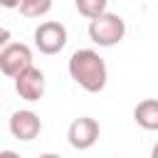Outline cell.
I'll list each match as a JSON object with an SVG mask.
<instances>
[{"mask_svg": "<svg viewBox=\"0 0 158 158\" xmlns=\"http://www.w3.org/2000/svg\"><path fill=\"white\" fill-rule=\"evenodd\" d=\"M69 77L89 94H99L104 91L106 81H109V69H106V62L104 57L96 52V49H77L72 57H69Z\"/></svg>", "mask_w": 158, "mask_h": 158, "instance_id": "cell-1", "label": "cell"}, {"mask_svg": "<svg viewBox=\"0 0 158 158\" xmlns=\"http://www.w3.org/2000/svg\"><path fill=\"white\" fill-rule=\"evenodd\" d=\"M126 37V22L116 12H101L89 20V40L99 47H116Z\"/></svg>", "mask_w": 158, "mask_h": 158, "instance_id": "cell-2", "label": "cell"}, {"mask_svg": "<svg viewBox=\"0 0 158 158\" xmlns=\"http://www.w3.org/2000/svg\"><path fill=\"white\" fill-rule=\"evenodd\" d=\"M35 47L42 52V54H59L67 44V27L57 20H47V22H40L35 27Z\"/></svg>", "mask_w": 158, "mask_h": 158, "instance_id": "cell-3", "label": "cell"}, {"mask_svg": "<svg viewBox=\"0 0 158 158\" xmlns=\"http://www.w3.org/2000/svg\"><path fill=\"white\" fill-rule=\"evenodd\" d=\"M32 67V49L22 42H7L0 49V69L5 77L15 79L17 74H22L25 69Z\"/></svg>", "mask_w": 158, "mask_h": 158, "instance_id": "cell-4", "label": "cell"}, {"mask_svg": "<svg viewBox=\"0 0 158 158\" xmlns=\"http://www.w3.org/2000/svg\"><path fill=\"white\" fill-rule=\"evenodd\" d=\"M99 133H101V126L96 118L91 116H79L69 123V131H67V141L72 148L77 151H86L91 148L96 141H99Z\"/></svg>", "mask_w": 158, "mask_h": 158, "instance_id": "cell-5", "label": "cell"}, {"mask_svg": "<svg viewBox=\"0 0 158 158\" xmlns=\"http://www.w3.org/2000/svg\"><path fill=\"white\" fill-rule=\"evenodd\" d=\"M44 89H47V81H44V72L37 69L35 64L30 69H25L22 74L15 77V91L20 94V99L25 101H40L44 96Z\"/></svg>", "mask_w": 158, "mask_h": 158, "instance_id": "cell-6", "label": "cell"}, {"mask_svg": "<svg viewBox=\"0 0 158 158\" xmlns=\"http://www.w3.org/2000/svg\"><path fill=\"white\" fill-rule=\"evenodd\" d=\"M42 131V118L30 111V109H20L10 116V133L17 141H35Z\"/></svg>", "mask_w": 158, "mask_h": 158, "instance_id": "cell-7", "label": "cell"}, {"mask_svg": "<svg viewBox=\"0 0 158 158\" xmlns=\"http://www.w3.org/2000/svg\"><path fill=\"white\" fill-rule=\"evenodd\" d=\"M133 121L146 131H158V99H143L133 109Z\"/></svg>", "mask_w": 158, "mask_h": 158, "instance_id": "cell-8", "label": "cell"}, {"mask_svg": "<svg viewBox=\"0 0 158 158\" xmlns=\"http://www.w3.org/2000/svg\"><path fill=\"white\" fill-rule=\"evenodd\" d=\"M106 5H109V0H74L77 12L86 20H94L96 15L106 12Z\"/></svg>", "mask_w": 158, "mask_h": 158, "instance_id": "cell-9", "label": "cell"}, {"mask_svg": "<svg viewBox=\"0 0 158 158\" xmlns=\"http://www.w3.org/2000/svg\"><path fill=\"white\" fill-rule=\"evenodd\" d=\"M52 10V0H20V12L25 17H44Z\"/></svg>", "mask_w": 158, "mask_h": 158, "instance_id": "cell-10", "label": "cell"}, {"mask_svg": "<svg viewBox=\"0 0 158 158\" xmlns=\"http://www.w3.org/2000/svg\"><path fill=\"white\" fill-rule=\"evenodd\" d=\"M0 5L7 7V10H12V7H20V0H0Z\"/></svg>", "mask_w": 158, "mask_h": 158, "instance_id": "cell-11", "label": "cell"}, {"mask_svg": "<svg viewBox=\"0 0 158 158\" xmlns=\"http://www.w3.org/2000/svg\"><path fill=\"white\" fill-rule=\"evenodd\" d=\"M151 156H153V158H158V143H156V146L151 148Z\"/></svg>", "mask_w": 158, "mask_h": 158, "instance_id": "cell-12", "label": "cell"}]
</instances>
